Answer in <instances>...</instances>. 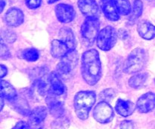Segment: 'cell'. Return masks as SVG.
Masks as SVG:
<instances>
[{
  "label": "cell",
  "mask_w": 155,
  "mask_h": 129,
  "mask_svg": "<svg viewBox=\"0 0 155 129\" xmlns=\"http://www.w3.org/2000/svg\"><path fill=\"white\" fill-rule=\"evenodd\" d=\"M100 98L102 100V101H106L108 103L109 101H111L115 96V92L113 89H105V90L102 91L100 93Z\"/></svg>",
  "instance_id": "obj_28"
},
{
  "label": "cell",
  "mask_w": 155,
  "mask_h": 129,
  "mask_svg": "<svg viewBox=\"0 0 155 129\" xmlns=\"http://www.w3.org/2000/svg\"><path fill=\"white\" fill-rule=\"evenodd\" d=\"M59 1V0H47V2L48 3V4H53V3Z\"/></svg>",
  "instance_id": "obj_36"
},
{
  "label": "cell",
  "mask_w": 155,
  "mask_h": 129,
  "mask_svg": "<svg viewBox=\"0 0 155 129\" xmlns=\"http://www.w3.org/2000/svg\"><path fill=\"white\" fill-rule=\"evenodd\" d=\"M1 96L8 101H12L18 96V94L10 83L5 80H1Z\"/></svg>",
  "instance_id": "obj_21"
},
{
  "label": "cell",
  "mask_w": 155,
  "mask_h": 129,
  "mask_svg": "<svg viewBox=\"0 0 155 129\" xmlns=\"http://www.w3.org/2000/svg\"><path fill=\"white\" fill-rule=\"evenodd\" d=\"M12 129H30V124L24 121H20L12 128Z\"/></svg>",
  "instance_id": "obj_32"
},
{
  "label": "cell",
  "mask_w": 155,
  "mask_h": 129,
  "mask_svg": "<svg viewBox=\"0 0 155 129\" xmlns=\"http://www.w3.org/2000/svg\"><path fill=\"white\" fill-rule=\"evenodd\" d=\"M100 23L96 18H86L81 27V36L83 44L90 47L96 40L99 33Z\"/></svg>",
  "instance_id": "obj_4"
},
{
  "label": "cell",
  "mask_w": 155,
  "mask_h": 129,
  "mask_svg": "<svg viewBox=\"0 0 155 129\" xmlns=\"http://www.w3.org/2000/svg\"><path fill=\"white\" fill-rule=\"evenodd\" d=\"M136 109L141 113H147L155 109V94L148 92L142 95L136 103Z\"/></svg>",
  "instance_id": "obj_12"
},
{
  "label": "cell",
  "mask_w": 155,
  "mask_h": 129,
  "mask_svg": "<svg viewBox=\"0 0 155 129\" xmlns=\"http://www.w3.org/2000/svg\"><path fill=\"white\" fill-rule=\"evenodd\" d=\"M21 56L23 59L29 62H34L39 59V53L35 48H27L21 51Z\"/></svg>",
  "instance_id": "obj_24"
},
{
  "label": "cell",
  "mask_w": 155,
  "mask_h": 129,
  "mask_svg": "<svg viewBox=\"0 0 155 129\" xmlns=\"http://www.w3.org/2000/svg\"><path fill=\"white\" fill-rule=\"evenodd\" d=\"M25 2L30 9H36L41 6L42 0H25Z\"/></svg>",
  "instance_id": "obj_30"
},
{
  "label": "cell",
  "mask_w": 155,
  "mask_h": 129,
  "mask_svg": "<svg viewBox=\"0 0 155 129\" xmlns=\"http://www.w3.org/2000/svg\"><path fill=\"white\" fill-rule=\"evenodd\" d=\"M0 5H1V9H0V12H2L3 10H4L5 6L6 5L5 0H0Z\"/></svg>",
  "instance_id": "obj_34"
},
{
  "label": "cell",
  "mask_w": 155,
  "mask_h": 129,
  "mask_svg": "<svg viewBox=\"0 0 155 129\" xmlns=\"http://www.w3.org/2000/svg\"><path fill=\"white\" fill-rule=\"evenodd\" d=\"M81 73L83 79L89 85L98 83L102 75L99 54L95 49H90L82 54Z\"/></svg>",
  "instance_id": "obj_1"
},
{
  "label": "cell",
  "mask_w": 155,
  "mask_h": 129,
  "mask_svg": "<svg viewBox=\"0 0 155 129\" xmlns=\"http://www.w3.org/2000/svg\"><path fill=\"white\" fill-rule=\"evenodd\" d=\"M70 126V121L68 117L63 116L57 118L51 124V129H68Z\"/></svg>",
  "instance_id": "obj_25"
},
{
  "label": "cell",
  "mask_w": 155,
  "mask_h": 129,
  "mask_svg": "<svg viewBox=\"0 0 155 129\" xmlns=\"http://www.w3.org/2000/svg\"><path fill=\"white\" fill-rule=\"evenodd\" d=\"M101 10L105 18L111 21H117L120 18V12L116 0H100Z\"/></svg>",
  "instance_id": "obj_9"
},
{
  "label": "cell",
  "mask_w": 155,
  "mask_h": 129,
  "mask_svg": "<svg viewBox=\"0 0 155 129\" xmlns=\"http://www.w3.org/2000/svg\"><path fill=\"white\" fill-rule=\"evenodd\" d=\"M47 113V109L42 106L33 109L29 116V124L30 126H37L40 125L46 118Z\"/></svg>",
  "instance_id": "obj_17"
},
{
  "label": "cell",
  "mask_w": 155,
  "mask_h": 129,
  "mask_svg": "<svg viewBox=\"0 0 155 129\" xmlns=\"http://www.w3.org/2000/svg\"><path fill=\"white\" fill-rule=\"evenodd\" d=\"M143 12V3L141 0H135L133 6L132 7L131 12L128 15V19L130 22L134 24L141 16Z\"/></svg>",
  "instance_id": "obj_22"
},
{
  "label": "cell",
  "mask_w": 155,
  "mask_h": 129,
  "mask_svg": "<svg viewBox=\"0 0 155 129\" xmlns=\"http://www.w3.org/2000/svg\"><path fill=\"white\" fill-rule=\"evenodd\" d=\"M154 82H155V79H154Z\"/></svg>",
  "instance_id": "obj_38"
},
{
  "label": "cell",
  "mask_w": 155,
  "mask_h": 129,
  "mask_svg": "<svg viewBox=\"0 0 155 129\" xmlns=\"http://www.w3.org/2000/svg\"><path fill=\"white\" fill-rule=\"evenodd\" d=\"M0 52H1V59H2V60H8L11 57L10 51H9L7 45L5 44V42L2 40H1V50H0Z\"/></svg>",
  "instance_id": "obj_29"
},
{
  "label": "cell",
  "mask_w": 155,
  "mask_h": 129,
  "mask_svg": "<svg viewBox=\"0 0 155 129\" xmlns=\"http://www.w3.org/2000/svg\"><path fill=\"white\" fill-rule=\"evenodd\" d=\"M79 61V56L77 50H71L68 51L58 63L56 71L58 75L61 77H67L75 69Z\"/></svg>",
  "instance_id": "obj_5"
},
{
  "label": "cell",
  "mask_w": 155,
  "mask_h": 129,
  "mask_svg": "<svg viewBox=\"0 0 155 129\" xmlns=\"http://www.w3.org/2000/svg\"><path fill=\"white\" fill-rule=\"evenodd\" d=\"M49 82H50V91L49 93L53 94L56 96L59 97L63 95L66 92L64 85L63 84L61 80L60 76L56 72H51L49 74Z\"/></svg>",
  "instance_id": "obj_14"
},
{
  "label": "cell",
  "mask_w": 155,
  "mask_h": 129,
  "mask_svg": "<svg viewBox=\"0 0 155 129\" xmlns=\"http://www.w3.org/2000/svg\"><path fill=\"white\" fill-rule=\"evenodd\" d=\"M148 79L147 73H139L133 76L129 80V85L133 89H141L143 87Z\"/></svg>",
  "instance_id": "obj_23"
},
{
  "label": "cell",
  "mask_w": 155,
  "mask_h": 129,
  "mask_svg": "<svg viewBox=\"0 0 155 129\" xmlns=\"http://www.w3.org/2000/svg\"><path fill=\"white\" fill-rule=\"evenodd\" d=\"M71 50L60 39H54L51 43V54L54 58L61 59Z\"/></svg>",
  "instance_id": "obj_20"
},
{
  "label": "cell",
  "mask_w": 155,
  "mask_h": 129,
  "mask_svg": "<svg viewBox=\"0 0 155 129\" xmlns=\"http://www.w3.org/2000/svg\"><path fill=\"white\" fill-rule=\"evenodd\" d=\"M3 106H4V98L2 96H1V110H2Z\"/></svg>",
  "instance_id": "obj_35"
},
{
  "label": "cell",
  "mask_w": 155,
  "mask_h": 129,
  "mask_svg": "<svg viewBox=\"0 0 155 129\" xmlns=\"http://www.w3.org/2000/svg\"><path fill=\"white\" fill-rule=\"evenodd\" d=\"M96 101V95L92 91H82L74 98V109L77 117L86 120L89 117V112Z\"/></svg>",
  "instance_id": "obj_2"
},
{
  "label": "cell",
  "mask_w": 155,
  "mask_h": 129,
  "mask_svg": "<svg viewBox=\"0 0 155 129\" xmlns=\"http://www.w3.org/2000/svg\"><path fill=\"white\" fill-rule=\"evenodd\" d=\"M0 67H1V73H0V77H1V79H2L3 77L7 75L8 69H7V67H6L5 66H4V65H3V64H2L1 66H0Z\"/></svg>",
  "instance_id": "obj_33"
},
{
  "label": "cell",
  "mask_w": 155,
  "mask_h": 129,
  "mask_svg": "<svg viewBox=\"0 0 155 129\" xmlns=\"http://www.w3.org/2000/svg\"><path fill=\"white\" fill-rule=\"evenodd\" d=\"M11 105L13 107L14 110L15 111L18 112L20 114L23 115L24 116H30V108L29 107V104L26 99L21 97L17 96L16 98H14L13 100L10 101Z\"/></svg>",
  "instance_id": "obj_18"
},
{
  "label": "cell",
  "mask_w": 155,
  "mask_h": 129,
  "mask_svg": "<svg viewBox=\"0 0 155 129\" xmlns=\"http://www.w3.org/2000/svg\"><path fill=\"white\" fill-rule=\"evenodd\" d=\"M60 40L62 41L70 50L76 49L77 42L72 30L68 27H62L59 31Z\"/></svg>",
  "instance_id": "obj_19"
},
{
  "label": "cell",
  "mask_w": 155,
  "mask_h": 129,
  "mask_svg": "<svg viewBox=\"0 0 155 129\" xmlns=\"http://www.w3.org/2000/svg\"><path fill=\"white\" fill-rule=\"evenodd\" d=\"M136 109V105L130 101L118 99L115 106V110L123 117H127L134 113Z\"/></svg>",
  "instance_id": "obj_16"
},
{
  "label": "cell",
  "mask_w": 155,
  "mask_h": 129,
  "mask_svg": "<svg viewBox=\"0 0 155 129\" xmlns=\"http://www.w3.org/2000/svg\"><path fill=\"white\" fill-rule=\"evenodd\" d=\"M93 117L99 123H108L113 120L114 117V112L108 103L106 101H101L94 109Z\"/></svg>",
  "instance_id": "obj_7"
},
{
  "label": "cell",
  "mask_w": 155,
  "mask_h": 129,
  "mask_svg": "<svg viewBox=\"0 0 155 129\" xmlns=\"http://www.w3.org/2000/svg\"><path fill=\"white\" fill-rule=\"evenodd\" d=\"M4 21L9 27H19L24 23V15L20 8L15 7L11 8L6 11L4 16Z\"/></svg>",
  "instance_id": "obj_13"
},
{
  "label": "cell",
  "mask_w": 155,
  "mask_h": 129,
  "mask_svg": "<svg viewBox=\"0 0 155 129\" xmlns=\"http://www.w3.org/2000/svg\"><path fill=\"white\" fill-rule=\"evenodd\" d=\"M117 37V33L114 27L107 26L98 33L96 39L97 46L102 51H109L116 45Z\"/></svg>",
  "instance_id": "obj_6"
},
{
  "label": "cell",
  "mask_w": 155,
  "mask_h": 129,
  "mask_svg": "<svg viewBox=\"0 0 155 129\" xmlns=\"http://www.w3.org/2000/svg\"><path fill=\"white\" fill-rule=\"evenodd\" d=\"M2 39L1 40H2L3 42H5V43L12 44L16 40L17 36L15 34V33L12 30H8V29H6V30H3L2 31Z\"/></svg>",
  "instance_id": "obj_27"
},
{
  "label": "cell",
  "mask_w": 155,
  "mask_h": 129,
  "mask_svg": "<svg viewBox=\"0 0 155 129\" xmlns=\"http://www.w3.org/2000/svg\"><path fill=\"white\" fill-rule=\"evenodd\" d=\"M134 123L130 120H124L120 123V129H134Z\"/></svg>",
  "instance_id": "obj_31"
},
{
  "label": "cell",
  "mask_w": 155,
  "mask_h": 129,
  "mask_svg": "<svg viewBox=\"0 0 155 129\" xmlns=\"http://www.w3.org/2000/svg\"><path fill=\"white\" fill-rule=\"evenodd\" d=\"M38 129H45V128H42V127H41V128H39Z\"/></svg>",
  "instance_id": "obj_37"
},
{
  "label": "cell",
  "mask_w": 155,
  "mask_h": 129,
  "mask_svg": "<svg viewBox=\"0 0 155 129\" xmlns=\"http://www.w3.org/2000/svg\"><path fill=\"white\" fill-rule=\"evenodd\" d=\"M137 30L139 36L144 39L151 40L155 37V27L146 20L141 21L138 24Z\"/></svg>",
  "instance_id": "obj_15"
},
{
  "label": "cell",
  "mask_w": 155,
  "mask_h": 129,
  "mask_svg": "<svg viewBox=\"0 0 155 129\" xmlns=\"http://www.w3.org/2000/svg\"><path fill=\"white\" fill-rule=\"evenodd\" d=\"M78 7L86 18L98 19L99 17V7L95 0H78Z\"/></svg>",
  "instance_id": "obj_10"
},
{
  "label": "cell",
  "mask_w": 155,
  "mask_h": 129,
  "mask_svg": "<svg viewBox=\"0 0 155 129\" xmlns=\"http://www.w3.org/2000/svg\"><path fill=\"white\" fill-rule=\"evenodd\" d=\"M121 15L128 16L132 10L131 4L129 0H116Z\"/></svg>",
  "instance_id": "obj_26"
},
{
  "label": "cell",
  "mask_w": 155,
  "mask_h": 129,
  "mask_svg": "<svg viewBox=\"0 0 155 129\" xmlns=\"http://www.w3.org/2000/svg\"><path fill=\"white\" fill-rule=\"evenodd\" d=\"M148 54L143 48H136L131 51L124 62L123 70L127 74L139 73L145 67L148 61Z\"/></svg>",
  "instance_id": "obj_3"
},
{
  "label": "cell",
  "mask_w": 155,
  "mask_h": 129,
  "mask_svg": "<svg viewBox=\"0 0 155 129\" xmlns=\"http://www.w3.org/2000/svg\"><path fill=\"white\" fill-rule=\"evenodd\" d=\"M45 102L48 107L49 113L53 117L59 118L61 117L64 114V104L58 100V96L53 95V94L48 93L45 98Z\"/></svg>",
  "instance_id": "obj_11"
},
{
  "label": "cell",
  "mask_w": 155,
  "mask_h": 129,
  "mask_svg": "<svg viewBox=\"0 0 155 129\" xmlns=\"http://www.w3.org/2000/svg\"><path fill=\"white\" fill-rule=\"evenodd\" d=\"M54 12L58 20L61 23L68 24L74 20L76 11L72 5L64 3H60L54 8Z\"/></svg>",
  "instance_id": "obj_8"
}]
</instances>
